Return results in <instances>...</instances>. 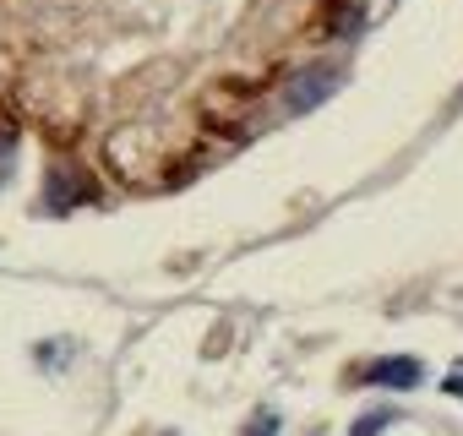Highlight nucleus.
<instances>
[{
  "label": "nucleus",
  "mask_w": 463,
  "mask_h": 436,
  "mask_svg": "<svg viewBox=\"0 0 463 436\" xmlns=\"http://www.w3.org/2000/svg\"><path fill=\"white\" fill-rule=\"evenodd\" d=\"M420 376H425V365L409 355H387V360H371L354 371V382H365V387H403V393L420 387Z\"/></svg>",
  "instance_id": "nucleus-2"
},
{
  "label": "nucleus",
  "mask_w": 463,
  "mask_h": 436,
  "mask_svg": "<svg viewBox=\"0 0 463 436\" xmlns=\"http://www.w3.org/2000/svg\"><path fill=\"white\" fill-rule=\"evenodd\" d=\"M365 12L354 6V0H322V17H317V33L327 39H344V33H360Z\"/></svg>",
  "instance_id": "nucleus-4"
},
{
  "label": "nucleus",
  "mask_w": 463,
  "mask_h": 436,
  "mask_svg": "<svg viewBox=\"0 0 463 436\" xmlns=\"http://www.w3.org/2000/svg\"><path fill=\"white\" fill-rule=\"evenodd\" d=\"M387 425H392V414H387V409H376V414H365V420H354V431H349V436H382Z\"/></svg>",
  "instance_id": "nucleus-5"
},
{
  "label": "nucleus",
  "mask_w": 463,
  "mask_h": 436,
  "mask_svg": "<svg viewBox=\"0 0 463 436\" xmlns=\"http://www.w3.org/2000/svg\"><path fill=\"white\" fill-rule=\"evenodd\" d=\"M246 436H279V414H251Z\"/></svg>",
  "instance_id": "nucleus-6"
},
{
  "label": "nucleus",
  "mask_w": 463,
  "mask_h": 436,
  "mask_svg": "<svg viewBox=\"0 0 463 436\" xmlns=\"http://www.w3.org/2000/svg\"><path fill=\"white\" fill-rule=\"evenodd\" d=\"M99 196V185L88 180V175H77V169H66V164H55L50 169V180H44V202L61 213V207H77V202H93Z\"/></svg>",
  "instance_id": "nucleus-3"
},
{
  "label": "nucleus",
  "mask_w": 463,
  "mask_h": 436,
  "mask_svg": "<svg viewBox=\"0 0 463 436\" xmlns=\"http://www.w3.org/2000/svg\"><path fill=\"white\" fill-rule=\"evenodd\" d=\"M338 88H344V71H338V66H306V71H295V82L284 88V109L306 115V109H317L322 99H333Z\"/></svg>",
  "instance_id": "nucleus-1"
}]
</instances>
